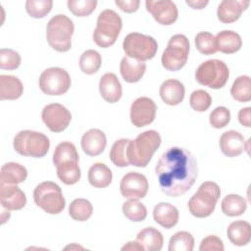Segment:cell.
Returning <instances> with one entry per match:
<instances>
[{"label": "cell", "instance_id": "28", "mask_svg": "<svg viewBox=\"0 0 251 251\" xmlns=\"http://www.w3.org/2000/svg\"><path fill=\"white\" fill-rule=\"evenodd\" d=\"M230 242L236 246H244L251 239V226L246 221L232 222L226 230Z\"/></svg>", "mask_w": 251, "mask_h": 251}, {"label": "cell", "instance_id": "12", "mask_svg": "<svg viewBox=\"0 0 251 251\" xmlns=\"http://www.w3.org/2000/svg\"><path fill=\"white\" fill-rule=\"evenodd\" d=\"M71 83L68 72L58 67L46 69L39 76V87L47 95H62L70 89Z\"/></svg>", "mask_w": 251, "mask_h": 251}, {"label": "cell", "instance_id": "22", "mask_svg": "<svg viewBox=\"0 0 251 251\" xmlns=\"http://www.w3.org/2000/svg\"><path fill=\"white\" fill-rule=\"evenodd\" d=\"M159 92L162 100L166 104L170 106H176L183 101L185 88L179 80L168 79L161 84Z\"/></svg>", "mask_w": 251, "mask_h": 251}, {"label": "cell", "instance_id": "47", "mask_svg": "<svg viewBox=\"0 0 251 251\" xmlns=\"http://www.w3.org/2000/svg\"><path fill=\"white\" fill-rule=\"evenodd\" d=\"M185 3L188 6H190L192 9L201 10L209 3V1L208 0H186Z\"/></svg>", "mask_w": 251, "mask_h": 251}, {"label": "cell", "instance_id": "45", "mask_svg": "<svg viewBox=\"0 0 251 251\" xmlns=\"http://www.w3.org/2000/svg\"><path fill=\"white\" fill-rule=\"evenodd\" d=\"M115 4L126 13H133L136 12L139 8L140 1L139 0H116Z\"/></svg>", "mask_w": 251, "mask_h": 251}, {"label": "cell", "instance_id": "36", "mask_svg": "<svg viewBox=\"0 0 251 251\" xmlns=\"http://www.w3.org/2000/svg\"><path fill=\"white\" fill-rule=\"evenodd\" d=\"M124 215L131 222H142L147 216V209L136 199H129L122 207Z\"/></svg>", "mask_w": 251, "mask_h": 251}, {"label": "cell", "instance_id": "44", "mask_svg": "<svg viewBox=\"0 0 251 251\" xmlns=\"http://www.w3.org/2000/svg\"><path fill=\"white\" fill-rule=\"evenodd\" d=\"M200 251H223L224 243L221 238L216 235H208L205 237L199 246Z\"/></svg>", "mask_w": 251, "mask_h": 251}, {"label": "cell", "instance_id": "14", "mask_svg": "<svg viewBox=\"0 0 251 251\" xmlns=\"http://www.w3.org/2000/svg\"><path fill=\"white\" fill-rule=\"evenodd\" d=\"M149 185L146 176L136 172L125 175L120 183V190L125 198L141 199L147 194Z\"/></svg>", "mask_w": 251, "mask_h": 251}, {"label": "cell", "instance_id": "27", "mask_svg": "<svg viewBox=\"0 0 251 251\" xmlns=\"http://www.w3.org/2000/svg\"><path fill=\"white\" fill-rule=\"evenodd\" d=\"M27 176L26 169L21 164L9 162L2 166L0 172L1 184H18L24 182Z\"/></svg>", "mask_w": 251, "mask_h": 251}, {"label": "cell", "instance_id": "48", "mask_svg": "<svg viewBox=\"0 0 251 251\" xmlns=\"http://www.w3.org/2000/svg\"><path fill=\"white\" fill-rule=\"evenodd\" d=\"M122 250H133V251H138V250H144L143 246L138 242V241H129L127 242L125 246L122 247Z\"/></svg>", "mask_w": 251, "mask_h": 251}, {"label": "cell", "instance_id": "6", "mask_svg": "<svg viewBox=\"0 0 251 251\" xmlns=\"http://www.w3.org/2000/svg\"><path fill=\"white\" fill-rule=\"evenodd\" d=\"M220 196L221 189L216 182H203L188 201L190 214L196 218L209 217L214 212Z\"/></svg>", "mask_w": 251, "mask_h": 251}, {"label": "cell", "instance_id": "21", "mask_svg": "<svg viewBox=\"0 0 251 251\" xmlns=\"http://www.w3.org/2000/svg\"><path fill=\"white\" fill-rule=\"evenodd\" d=\"M99 91L106 102H118L122 97V85L117 75L113 73L103 75L99 81Z\"/></svg>", "mask_w": 251, "mask_h": 251}, {"label": "cell", "instance_id": "1", "mask_svg": "<svg viewBox=\"0 0 251 251\" xmlns=\"http://www.w3.org/2000/svg\"><path fill=\"white\" fill-rule=\"evenodd\" d=\"M161 190L170 197L186 193L194 184L198 166L193 154L185 148L171 147L163 153L155 167Z\"/></svg>", "mask_w": 251, "mask_h": 251}, {"label": "cell", "instance_id": "2", "mask_svg": "<svg viewBox=\"0 0 251 251\" xmlns=\"http://www.w3.org/2000/svg\"><path fill=\"white\" fill-rule=\"evenodd\" d=\"M53 164L57 169V176L63 183L73 185L79 180L78 153L72 142L64 141L57 145L53 153Z\"/></svg>", "mask_w": 251, "mask_h": 251}, {"label": "cell", "instance_id": "38", "mask_svg": "<svg viewBox=\"0 0 251 251\" xmlns=\"http://www.w3.org/2000/svg\"><path fill=\"white\" fill-rule=\"evenodd\" d=\"M52 0H27L25 10L27 14L35 19L44 18L52 9Z\"/></svg>", "mask_w": 251, "mask_h": 251}, {"label": "cell", "instance_id": "8", "mask_svg": "<svg viewBox=\"0 0 251 251\" xmlns=\"http://www.w3.org/2000/svg\"><path fill=\"white\" fill-rule=\"evenodd\" d=\"M33 199L38 207L51 215L60 214L66 206L61 187L53 181L39 183L34 188Z\"/></svg>", "mask_w": 251, "mask_h": 251}, {"label": "cell", "instance_id": "5", "mask_svg": "<svg viewBox=\"0 0 251 251\" xmlns=\"http://www.w3.org/2000/svg\"><path fill=\"white\" fill-rule=\"evenodd\" d=\"M123 26V22L118 13L114 10L106 9L102 11L97 18V25L93 31V40L101 48L112 46Z\"/></svg>", "mask_w": 251, "mask_h": 251}, {"label": "cell", "instance_id": "9", "mask_svg": "<svg viewBox=\"0 0 251 251\" xmlns=\"http://www.w3.org/2000/svg\"><path fill=\"white\" fill-rule=\"evenodd\" d=\"M229 76V71L224 61L212 59L202 63L195 72L198 83L213 89H219L226 85Z\"/></svg>", "mask_w": 251, "mask_h": 251}, {"label": "cell", "instance_id": "43", "mask_svg": "<svg viewBox=\"0 0 251 251\" xmlns=\"http://www.w3.org/2000/svg\"><path fill=\"white\" fill-rule=\"evenodd\" d=\"M230 121V112L227 108L224 106H220L215 108L209 118V122L211 126L215 128L225 127Z\"/></svg>", "mask_w": 251, "mask_h": 251}, {"label": "cell", "instance_id": "25", "mask_svg": "<svg viewBox=\"0 0 251 251\" xmlns=\"http://www.w3.org/2000/svg\"><path fill=\"white\" fill-rule=\"evenodd\" d=\"M215 41L217 50L225 54H233L237 52L242 46L240 35L232 30L220 31L216 35Z\"/></svg>", "mask_w": 251, "mask_h": 251}, {"label": "cell", "instance_id": "42", "mask_svg": "<svg viewBox=\"0 0 251 251\" xmlns=\"http://www.w3.org/2000/svg\"><path fill=\"white\" fill-rule=\"evenodd\" d=\"M21 65V56L18 52L9 48L0 49V68L2 70H16Z\"/></svg>", "mask_w": 251, "mask_h": 251}, {"label": "cell", "instance_id": "24", "mask_svg": "<svg viewBox=\"0 0 251 251\" xmlns=\"http://www.w3.org/2000/svg\"><path fill=\"white\" fill-rule=\"evenodd\" d=\"M178 210L170 203L161 202L154 207V221L165 228H172L175 226L178 222Z\"/></svg>", "mask_w": 251, "mask_h": 251}, {"label": "cell", "instance_id": "46", "mask_svg": "<svg viewBox=\"0 0 251 251\" xmlns=\"http://www.w3.org/2000/svg\"><path fill=\"white\" fill-rule=\"evenodd\" d=\"M238 121L242 126L246 127L251 126V108L250 107L243 108L238 112Z\"/></svg>", "mask_w": 251, "mask_h": 251}, {"label": "cell", "instance_id": "3", "mask_svg": "<svg viewBox=\"0 0 251 251\" xmlns=\"http://www.w3.org/2000/svg\"><path fill=\"white\" fill-rule=\"evenodd\" d=\"M160 144L161 136L156 130L150 129L138 134L127 146L126 155L129 164L139 168L146 167Z\"/></svg>", "mask_w": 251, "mask_h": 251}, {"label": "cell", "instance_id": "7", "mask_svg": "<svg viewBox=\"0 0 251 251\" xmlns=\"http://www.w3.org/2000/svg\"><path fill=\"white\" fill-rule=\"evenodd\" d=\"M49 147L48 137L38 131L22 130L14 138V149L23 156L41 158L47 154Z\"/></svg>", "mask_w": 251, "mask_h": 251}, {"label": "cell", "instance_id": "13", "mask_svg": "<svg viewBox=\"0 0 251 251\" xmlns=\"http://www.w3.org/2000/svg\"><path fill=\"white\" fill-rule=\"evenodd\" d=\"M41 118L43 123L51 131L61 132L70 125L72 114L62 104L52 103L43 108Z\"/></svg>", "mask_w": 251, "mask_h": 251}, {"label": "cell", "instance_id": "41", "mask_svg": "<svg viewBox=\"0 0 251 251\" xmlns=\"http://www.w3.org/2000/svg\"><path fill=\"white\" fill-rule=\"evenodd\" d=\"M189 104L194 111L204 112L208 110V108L211 106L212 97L207 91L198 89L191 93L189 98Z\"/></svg>", "mask_w": 251, "mask_h": 251}, {"label": "cell", "instance_id": "4", "mask_svg": "<svg viewBox=\"0 0 251 251\" xmlns=\"http://www.w3.org/2000/svg\"><path fill=\"white\" fill-rule=\"evenodd\" d=\"M75 26L66 15L58 14L50 19L46 27V38L49 45L58 52H67L72 47V36Z\"/></svg>", "mask_w": 251, "mask_h": 251}, {"label": "cell", "instance_id": "18", "mask_svg": "<svg viewBox=\"0 0 251 251\" xmlns=\"http://www.w3.org/2000/svg\"><path fill=\"white\" fill-rule=\"evenodd\" d=\"M250 2L248 0H223L217 10V16L223 24H231L237 21Z\"/></svg>", "mask_w": 251, "mask_h": 251}, {"label": "cell", "instance_id": "37", "mask_svg": "<svg viewBox=\"0 0 251 251\" xmlns=\"http://www.w3.org/2000/svg\"><path fill=\"white\" fill-rule=\"evenodd\" d=\"M194 238L188 231L176 232L169 241V251H192Z\"/></svg>", "mask_w": 251, "mask_h": 251}, {"label": "cell", "instance_id": "11", "mask_svg": "<svg viewBox=\"0 0 251 251\" xmlns=\"http://www.w3.org/2000/svg\"><path fill=\"white\" fill-rule=\"evenodd\" d=\"M123 48L126 56L144 62L152 59L156 55L158 43L152 36L139 32H131L125 37Z\"/></svg>", "mask_w": 251, "mask_h": 251}, {"label": "cell", "instance_id": "26", "mask_svg": "<svg viewBox=\"0 0 251 251\" xmlns=\"http://www.w3.org/2000/svg\"><path fill=\"white\" fill-rule=\"evenodd\" d=\"M24 85L22 81L14 75H0V99L1 100H16L22 96Z\"/></svg>", "mask_w": 251, "mask_h": 251}, {"label": "cell", "instance_id": "29", "mask_svg": "<svg viewBox=\"0 0 251 251\" xmlns=\"http://www.w3.org/2000/svg\"><path fill=\"white\" fill-rule=\"evenodd\" d=\"M88 181L96 188L107 187L113 178L112 171L103 163H95L88 170Z\"/></svg>", "mask_w": 251, "mask_h": 251}, {"label": "cell", "instance_id": "32", "mask_svg": "<svg viewBox=\"0 0 251 251\" xmlns=\"http://www.w3.org/2000/svg\"><path fill=\"white\" fill-rule=\"evenodd\" d=\"M230 94L238 102H248L251 100V80L248 75H240L232 83Z\"/></svg>", "mask_w": 251, "mask_h": 251}, {"label": "cell", "instance_id": "35", "mask_svg": "<svg viewBox=\"0 0 251 251\" xmlns=\"http://www.w3.org/2000/svg\"><path fill=\"white\" fill-rule=\"evenodd\" d=\"M100 54L92 49L84 51L79 58V68L86 75H93L98 72L101 67Z\"/></svg>", "mask_w": 251, "mask_h": 251}, {"label": "cell", "instance_id": "33", "mask_svg": "<svg viewBox=\"0 0 251 251\" xmlns=\"http://www.w3.org/2000/svg\"><path fill=\"white\" fill-rule=\"evenodd\" d=\"M93 212V207L90 201L84 198L75 199L69 206V214L73 220L77 222L87 221Z\"/></svg>", "mask_w": 251, "mask_h": 251}, {"label": "cell", "instance_id": "31", "mask_svg": "<svg viewBox=\"0 0 251 251\" xmlns=\"http://www.w3.org/2000/svg\"><path fill=\"white\" fill-rule=\"evenodd\" d=\"M221 208L225 215L228 217H237L246 211L247 202L238 194H228L223 199Z\"/></svg>", "mask_w": 251, "mask_h": 251}, {"label": "cell", "instance_id": "17", "mask_svg": "<svg viewBox=\"0 0 251 251\" xmlns=\"http://www.w3.org/2000/svg\"><path fill=\"white\" fill-rule=\"evenodd\" d=\"M0 201L6 210H21L26 204V197L17 184L0 183Z\"/></svg>", "mask_w": 251, "mask_h": 251}, {"label": "cell", "instance_id": "19", "mask_svg": "<svg viewBox=\"0 0 251 251\" xmlns=\"http://www.w3.org/2000/svg\"><path fill=\"white\" fill-rule=\"evenodd\" d=\"M220 148L227 157H236L246 149V141L243 135L235 130H227L220 137Z\"/></svg>", "mask_w": 251, "mask_h": 251}, {"label": "cell", "instance_id": "39", "mask_svg": "<svg viewBox=\"0 0 251 251\" xmlns=\"http://www.w3.org/2000/svg\"><path fill=\"white\" fill-rule=\"evenodd\" d=\"M195 46L197 50L204 55H212L218 51L215 36L208 31H201L196 34Z\"/></svg>", "mask_w": 251, "mask_h": 251}, {"label": "cell", "instance_id": "16", "mask_svg": "<svg viewBox=\"0 0 251 251\" xmlns=\"http://www.w3.org/2000/svg\"><path fill=\"white\" fill-rule=\"evenodd\" d=\"M146 10L153 16L160 25H170L174 24L178 17V11L176 4L170 0H147L145 2Z\"/></svg>", "mask_w": 251, "mask_h": 251}, {"label": "cell", "instance_id": "10", "mask_svg": "<svg viewBox=\"0 0 251 251\" xmlns=\"http://www.w3.org/2000/svg\"><path fill=\"white\" fill-rule=\"evenodd\" d=\"M189 47V40L185 35H173L161 58L163 67L171 72L180 70L187 62Z\"/></svg>", "mask_w": 251, "mask_h": 251}, {"label": "cell", "instance_id": "20", "mask_svg": "<svg viewBox=\"0 0 251 251\" xmlns=\"http://www.w3.org/2000/svg\"><path fill=\"white\" fill-rule=\"evenodd\" d=\"M80 144L86 155L94 157L100 155L104 151L107 144V138L102 130L92 128L82 135Z\"/></svg>", "mask_w": 251, "mask_h": 251}, {"label": "cell", "instance_id": "30", "mask_svg": "<svg viewBox=\"0 0 251 251\" xmlns=\"http://www.w3.org/2000/svg\"><path fill=\"white\" fill-rule=\"evenodd\" d=\"M136 240L143 246L144 250L147 251H160L164 243L162 233L152 226L145 227L139 231Z\"/></svg>", "mask_w": 251, "mask_h": 251}, {"label": "cell", "instance_id": "23", "mask_svg": "<svg viewBox=\"0 0 251 251\" xmlns=\"http://www.w3.org/2000/svg\"><path fill=\"white\" fill-rule=\"evenodd\" d=\"M146 71V64L142 61L125 56L120 64V72L125 81L133 83L139 81Z\"/></svg>", "mask_w": 251, "mask_h": 251}, {"label": "cell", "instance_id": "40", "mask_svg": "<svg viewBox=\"0 0 251 251\" xmlns=\"http://www.w3.org/2000/svg\"><path fill=\"white\" fill-rule=\"evenodd\" d=\"M69 10L76 17H87L96 8V0H69L68 3Z\"/></svg>", "mask_w": 251, "mask_h": 251}, {"label": "cell", "instance_id": "34", "mask_svg": "<svg viewBox=\"0 0 251 251\" xmlns=\"http://www.w3.org/2000/svg\"><path fill=\"white\" fill-rule=\"evenodd\" d=\"M130 139L127 138H122L113 144L111 151H110V160L112 163L120 168L127 167L129 165L126 151H127V146L129 143Z\"/></svg>", "mask_w": 251, "mask_h": 251}, {"label": "cell", "instance_id": "15", "mask_svg": "<svg viewBox=\"0 0 251 251\" xmlns=\"http://www.w3.org/2000/svg\"><path fill=\"white\" fill-rule=\"evenodd\" d=\"M157 106L149 97H139L131 104L130 121L136 127H142L155 120Z\"/></svg>", "mask_w": 251, "mask_h": 251}]
</instances>
